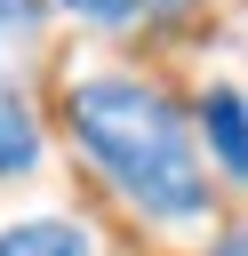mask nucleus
Segmentation results:
<instances>
[{
	"label": "nucleus",
	"mask_w": 248,
	"mask_h": 256,
	"mask_svg": "<svg viewBox=\"0 0 248 256\" xmlns=\"http://www.w3.org/2000/svg\"><path fill=\"white\" fill-rule=\"evenodd\" d=\"M56 8H72V16H88V24H128L144 0H56Z\"/></svg>",
	"instance_id": "6"
},
{
	"label": "nucleus",
	"mask_w": 248,
	"mask_h": 256,
	"mask_svg": "<svg viewBox=\"0 0 248 256\" xmlns=\"http://www.w3.org/2000/svg\"><path fill=\"white\" fill-rule=\"evenodd\" d=\"M40 40V0H0V64L8 48H32Z\"/></svg>",
	"instance_id": "5"
},
{
	"label": "nucleus",
	"mask_w": 248,
	"mask_h": 256,
	"mask_svg": "<svg viewBox=\"0 0 248 256\" xmlns=\"http://www.w3.org/2000/svg\"><path fill=\"white\" fill-rule=\"evenodd\" d=\"M0 256H88V232L80 224H56V216H32V224H8L0 232Z\"/></svg>",
	"instance_id": "4"
},
{
	"label": "nucleus",
	"mask_w": 248,
	"mask_h": 256,
	"mask_svg": "<svg viewBox=\"0 0 248 256\" xmlns=\"http://www.w3.org/2000/svg\"><path fill=\"white\" fill-rule=\"evenodd\" d=\"M64 120H72L80 152H88L144 216H160V224L208 216V168H200L192 120H184L152 80H128V72L72 80V88H64Z\"/></svg>",
	"instance_id": "1"
},
{
	"label": "nucleus",
	"mask_w": 248,
	"mask_h": 256,
	"mask_svg": "<svg viewBox=\"0 0 248 256\" xmlns=\"http://www.w3.org/2000/svg\"><path fill=\"white\" fill-rule=\"evenodd\" d=\"M40 168V120L24 112V96L8 88V64H0V176H32Z\"/></svg>",
	"instance_id": "3"
},
{
	"label": "nucleus",
	"mask_w": 248,
	"mask_h": 256,
	"mask_svg": "<svg viewBox=\"0 0 248 256\" xmlns=\"http://www.w3.org/2000/svg\"><path fill=\"white\" fill-rule=\"evenodd\" d=\"M200 128H208L216 160H224L232 176H248V104H240L232 88H208V96H200Z\"/></svg>",
	"instance_id": "2"
},
{
	"label": "nucleus",
	"mask_w": 248,
	"mask_h": 256,
	"mask_svg": "<svg viewBox=\"0 0 248 256\" xmlns=\"http://www.w3.org/2000/svg\"><path fill=\"white\" fill-rule=\"evenodd\" d=\"M216 256H248V232H224V248Z\"/></svg>",
	"instance_id": "7"
}]
</instances>
